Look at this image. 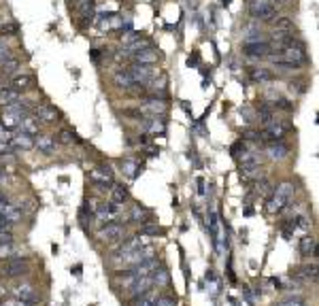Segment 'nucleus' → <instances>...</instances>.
<instances>
[{"mask_svg":"<svg viewBox=\"0 0 319 306\" xmlns=\"http://www.w3.org/2000/svg\"><path fill=\"white\" fill-rule=\"evenodd\" d=\"M296 183L294 181H283V183H279L273 194H270V198H268V210L270 213H283V210L290 206L292 200H294V196H296Z\"/></svg>","mask_w":319,"mask_h":306,"instance_id":"1","label":"nucleus"},{"mask_svg":"<svg viewBox=\"0 0 319 306\" xmlns=\"http://www.w3.org/2000/svg\"><path fill=\"white\" fill-rule=\"evenodd\" d=\"M262 128L264 130L260 132V143L262 140H264V143H273V140H283L287 136V132L292 130V125L275 117V119H270L266 125H262Z\"/></svg>","mask_w":319,"mask_h":306,"instance_id":"2","label":"nucleus"},{"mask_svg":"<svg viewBox=\"0 0 319 306\" xmlns=\"http://www.w3.org/2000/svg\"><path fill=\"white\" fill-rule=\"evenodd\" d=\"M122 213H124V204H117V202H113V200L98 202V206H96V213H94V219H96V221H98L100 225H105V223H111V221H117Z\"/></svg>","mask_w":319,"mask_h":306,"instance_id":"3","label":"nucleus"},{"mask_svg":"<svg viewBox=\"0 0 319 306\" xmlns=\"http://www.w3.org/2000/svg\"><path fill=\"white\" fill-rule=\"evenodd\" d=\"M249 15L255 21H273L277 15V6H273L268 0H249Z\"/></svg>","mask_w":319,"mask_h":306,"instance_id":"4","label":"nucleus"},{"mask_svg":"<svg viewBox=\"0 0 319 306\" xmlns=\"http://www.w3.org/2000/svg\"><path fill=\"white\" fill-rule=\"evenodd\" d=\"M90 181L96 183L100 192H109L111 185L115 183V175H113V168L111 166H96L90 170Z\"/></svg>","mask_w":319,"mask_h":306,"instance_id":"5","label":"nucleus"},{"mask_svg":"<svg viewBox=\"0 0 319 306\" xmlns=\"http://www.w3.org/2000/svg\"><path fill=\"white\" fill-rule=\"evenodd\" d=\"M98 238L102 242H122L126 238V225L124 223H117V221L105 223L98 230Z\"/></svg>","mask_w":319,"mask_h":306,"instance_id":"6","label":"nucleus"},{"mask_svg":"<svg viewBox=\"0 0 319 306\" xmlns=\"http://www.w3.org/2000/svg\"><path fill=\"white\" fill-rule=\"evenodd\" d=\"M243 53L251 60H266L270 53H273V45L266 43L264 38L255 43H243Z\"/></svg>","mask_w":319,"mask_h":306,"instance_id":"7","label":"nucleus"},{"mask_svg":"<svg viewBox=\"0 0 319 306\" xmlns=\"http://www.w3.org/2000/svg\"><path fill=\"white\" fill-rule=\"evenodd\" d=\"M154 66L156 64H137V62H134L132 66H128V70H130L134 83L145 85V83H149L151 79H154V77H158V68H154Z\"/></svg>","mask_w":319,"mask_h":306,"instance_id":"8","label":"nucleus"},{"mask_svg":"<svg viewBox=\"0 0 319 306\" xmlns=\"http://www.w3.org/2000/svg\"><path fill=\"white\" fill-rule=\"evenodd\" d=\"M166 111H168V104H166L164 98H158V96H151L147 100H143L139 104V113L141 115H166Z\"/></svg>","mask_w":319,"mask_h":306,"instance_id":"9","label":"nucleus"},{"mask_svg":"<svg viewBox=\"0 0 319 306\" xmlns=\"http://www.w3.org/2000/svg\"><path fill=\"white\" fill-rule=\"evenodd\" d=\"M290 145L285 140H273V143H266L264 147V155L270 160V162H283L290 158Z\"/></svg>","mask_w":319,"mask_h":306,"instance_id":"10","label":"nucleus"},{"mask_svg":"<svg viewBox=\"0 0 319 306\" xmlns=\"http://www.w3.org/2000/svg\"><path fill=\"white\" fill-rule=\"evenodd\" d=\"M141 130L147 134H164L166 132V115H145L141 119Z\"/></svg>","mask_w":319,"mask_h":306,"instance_id":"11","label":"nucleus"},{"mask_svg":"<svg viewBox=\"0 0 319 306\" xmlns=\"http://www.w3.org/2000/svg\"><path fill=\"white\" fill-rule=\"evenodd\" d=\"M34 117L41 123L51 125V123H55V121L60 119V111L53 104H49V102H43V104H36L34 106Z\"/></svg>","mask_w":319,"mask_h":306,"instance_id":"12","label":"nucleus"},{"mask_svg":"<svg viewBox=\"0 0 319 306\" xmlns=\"http://www.w3.org/2000/svg\"><path fill=\"white\" fill-rule=\"evenodd\" d=\"M28 272V257H9L4 266V277L6 279H17Z\"/></svg>","mask_w":319,"mask_h":306,"instance_id":"13","label":"nucleus"},{"mask_svg":"<svg viewBox=\"0 0 319 306\" xmlns=\"http://www.w3.org/2000/svg\"><path fill=\"white\" fill-rule=\"evenodd\" d=\"M55 147H58V140L53 138V134H36L34 136V149L43 155H53Z\"/></svg>","mask_w":319,"mask_h":306,"instance_id":"14","label":"nucleus"},{"mask_svg":"<svg viewBox=\"0 0 319 306\" xmlns=\"http://www.w3.org/2000/svg\"><path fill=\"white\" fill-rule=\"evenodd\" d=\"M13 298H19V300L30 302V304H38V302H41V296H38L36 289L32 287V285H28V283L13 287Z\"/></svg>","mask_w":319,"mask_h":306,"instance_id":"15","label":"nucleus"},{"mask_svg":"<svg viewBox=\"0 0 319 306\" xmlns=\"http://www.w3.org/2000/svg\"><path fill=\"white\" fill-rule=\"evenodd\" d=\"M132 60L137 62V64H158L160 53H158V49H154L151 45H147V47H143V49L134 51V53H132Z\"/></svg>","mask_w":319,"mask_h":306,"instance_id":"16","label":"nucleus"},{"mask_svg":"<svg viewBox=\"0 0 319 306\" xmlns=\"http://www.w3.org/2000/svg\"><path fill=\"white\" fill-rule=\"evenodd\" d=\"M119 166H122V172H124V177L126 179H130V181H134V179H139L141 177V172H143V164L139 160H134V158H126L119 162Z\"/></svg>","mask_w":319,"mask_h":306,"instance_id":"17","label":"nucleus"},{"mask_svg":"<svg viewBox=\"0 0 319 306\" xmlns=\"http://www.w3.org/2000/svg\"><path fill=\"white\" fill-rule=\"evenodd\" d=\"M249 79L255 83V85H268L275 81V73L270 68H262V66H255V68H249Z\"/></svg>","mask_w":319,"mask_h":306,"instance_id":"18","label":"nucleus"},{"mask_svg":"<svg viewBox=\"0 0 319 306\" xmlns=\"http://www.w3.org/2000/svg\"><path fill=\"white\" fill-rule=\"evenodd\" d=\"M11 147L15 151H30V149H34V136L26 134V132H17L11 136Z\"/></svg>","mask_w":319,"mask_h":306,"instance_id":"19","label":"nucleus"},{"mask_svg":"<svg viewBox=\"0 0 319 306\" xmlns=\"http://www.w3.org/2000/svg\"><path fill=\"white\" fill-rule=\"evenodd\" d=\"M149 217H151V210L143 204H132L130 208V215H128V223H149Z\"/></svg>","mask_w":319,"mask_h":306,"instance_id":"20","label":"nucleus"},{"mask_svg":"<svg viewBox=\"0 0 319 306\" xmlns=\"http://www.w3.org/2000/svg\"><path fill=\"white\" fill-rule=\"evenodd\" d=\"M158 268H160V260H158V255H156V257H151V260H145V262H141L137 266H132L130 272L137 274V277L141 279V277H149V274L154 272V270H158Z\"/></svg>","mask_w":319,"mask_h":306,"instance_id":"21","label":"nucleus"},{"mask_svg":"<svg viewBox=\"0 0 319 306\" xmlns=\"http://www.w3.org/2000/svg\"><path fill=\"white\" fill-rule=\"evenodd\" d=\"M113 83L117 85L119 90H132L134 85H137L132 81V75H130V70L128 68H117L115 70L113 73Z\"/></svg>","mask_w":319,"mask_h":306,"instance_id":"22","label":"nucleus"},{"mask_svg":"<svg viewBox=\"0 0 319 306\" xmlns=\"http://www.w3.org/2000/svg\"><path fill=\"white\" fill-rule=\"evenodd\" d=\"M41 121L36 119L34 115H23V119H21V123H19V132H26V134H32V136H36V134H41Z\"/></svg>","mask_w":319,"mask_h":306,"instance_id":"23","label":"nucleus"},{"mask_svg":"<svg viewBox=\"0 0 319 306\" xmlns=\"http://www.w3.org/2000/svg\"><path fill=\"white\" fill-rule=\"evenodd\" d=\"M11 88L21 92V94L28 92L34 88V77L32 75H15V77H11Z\"/></svg>","mask_w":319,"mask_h":306,"instance_id":"24","label":"nucleus"},{"mask_svg":"<svg viewBox=\"0 0 319 306\" xmlns=\"http://www.w3.org/2000/svg\"><path fill=\"white\" fill-rule=\"evenodd\" d=\"M109 192H111V200L117 202V204H126L128 200H130V190L122 183H113Z\"/></svg>","mask_w":319,"mask_h":306,"instance_id":"25","label":"nucleus"},{"mask_svg":"<svg viewBox=\"0 0 319 306\" xmlns=\"http://www.w3.org/2000/svg\"><path fill=\"white\" fill-rule=\"evenodd\" d=\"M0 66H2V68H0V75L15 77V75H19V70H21V60L19 58H9L6 62H2Z\"/></svg>","mask_w":319,"mask_h":306,"instance_id":"26","label":"nucleus"},{"mask_svg":"<svg viewBox=\"0 0 319 306\" xmlns=\"http://www.w3.org/2000/svg\"><path fill=\"white\" fill-rule=\"evenodd\" d=\"M238 175H241V179L245 183H253V181H260L262 172H260V164L258 166H241L238 168Z\"/></svg>","mask_w":319,"mask_h":306,"instance_id":"27","label":"nucleus"},{"mask_svg":"<svg viewBox=\"0 0 319 306\" xmlns=\"http://www.w3.org/2000/svg\"><path fill=\"white\" fill-rule=\"evenodd\" d=\"M4 221L9 223L11 227L15 225V223H19L21 221V217H23V210H21V206H17V204H9L6 206V210H4Z\"/></svg>","mask_w":319,"mask_h":306,"instance_id":"28","label":"nucleus"},{"mask_svg":"<svg viewBox=\"0 0 319 306\" xmlns=\"http://www.w3.org/2000/svg\"><path fill=\"white\" fill-rule=\"evenodd\" d=\"M19 98H21V92L13 90L11 85H2V88H0V104H2V106L11 104V102L19 100Z\"/></svg>","mask_w":319,"mask_h":306,"instance_id":"29","label":"nucleus"},{"mask_svg":"<svg viewBox=\"0 0 319 306\" xmlns=\"http://www.w3.org/2000/svg\"><path fill=\"white\" fill-rule=\"evenodd\" d=\"M151 281H154V287L162 289V287H166V285L170 283V272L166 270V268H162V266H160L158 270L151 272Z\"/></svg>","mask_w":319,"mask_h":306,"instance_id":"30","label":"nucleus"},{"mask_svg":"<svg viewBox=\"0 0 319 306\" xmlns=\"http://www.w3.org/2000/svg\"><path fill=\"white\" fill-rule=\"evenodd\" d=\"M21 119H23V115H21V113L4 111V113H2V123H0V125H4V128H9V130H15V128H19Z\"/></svg>","mask_w":319,"mask_h":306,"instance_id":"31","label":"nucleus"},{"mask_svg":"<svg viewBox=\"0 0 319 306\" xmlns=\"http://www.w3.org/2000/svg\"><path fill=\"white\" fill-rule=\"evenodd\" d=\"M255 119H260L262 125H266L270 119H275V108L270 106V102H264V104H260L258 113H255Z\"/></svg>","mask_w":319,"mask_h":306,"instance_id":"32","label":"nucleus"},{"mask_svg":"<svg viewBox=\"0 0 319 306\" xmlns=\"http://www.w3.org/2000/svg\"><path fill=\"white\" fill-rule=\"evenodd\" d=\"M158 298H160L158 287H151L147 294H143V296L139 298V300H134V306H156Z\"/></svg>","mask_w":319,"mask_h":306,"instance_id":"33","label":"nucleus"},{"mask_svg":"<svg viewBox=\"0 0 319 306\" xmlns=\"http://www.w3.org/2000/svg\"><path fill=\"white\" fill-rule=\"evenodd\" d=\"M315 249H317V238L315 236H302L300 238V253L309 257V255H315Z\"/></svg>","mask_w":319,"mask_h":306,"instance_id":"34","label":"nucleus"},{"mask_svg":"<svg viewBox=\"0 0 319 306\" xmlns=\"http://www.w3.org/2000/svg\"><path fill=\"white\" fill-rule=\"evenodd\" d=\"M275 32H283V34H294V21L290 17H275Z\"/></svg>","mask_w":319,"mask_h":306,"instance_id":"35","label":"nucleus"},{"mask_svg":"<svg viewBox=\"0 0 319 306\" xmlns=\"http://www.w3.org/2000/svg\"><path fill=\"white\" fill-rule=\"evenodd\" d=\"M55 140H58V143H62V145H73V143H77V134H75V132H70V130H66V128H62L60 130V134H58V138H55Z\"/></svg>","mask_w":319,"mask_h":306,"instance_id":"36","label":"nucleus"},{"mask_svg":"<svg viewBox=\"0 0 319 306\" xmlns=\"http://www.w3.org/2000/svg\"><path fill=\"white\" fill-rule=\"evenodd\" d=\"M160 234H162V227H160V225L143 223L141 230H139V236H160Z\"/></svg>","mask_w":319,"mask_h":306,"instance_id":"37","label":"nucleus"},{"mask_svg":"<svg viewBox=\"0 0 319 306\" xmlns=\"http://www.w3.org/2000/svg\"><path fill=\"white\" fill-rule=\"evenodd\" d=\"M149 90H151V92H156V94H158V92H160V94H164V92H166V77L162 75V77H160V81L154 77V79L149 81Z\"/></svg>","mask_w":319,"mask_h":306,"instance_id":"38","label":"nucleus"},{"mask_svg":"<svg viewBox=\"0 0 319 306\" xmlns=\"http://www.w3.org/2000/svg\"><path fill=\"white\" fill-rule=\"evenodd\" d=\"M300 277L317 281V266H305V268H300Z\"/></svg>","mask_w":319,"mask_h":306,"instance_id":"39","label":"nucleus"},{"mask_svg":"<svg viewBox=\"0 0 319 306\" xmlns=\"http://www.w3.org/2000/svg\"><path fill=\"white\" fill-rule=\"evenodd\" d=\"M13 242V230L11 227H0V245Z\"/></svg>","mask_w":319,"mask_h":306,"instance_id":"40","label":"nucleus"},{"mask_svg":"<svg viewBox=\"0 0 319 306\" xmlns=\"http://www.w3.org/2000/svg\"><path fill=\"white\" fill-rule=\"evenodd\" d=\"M290 92L294 94H305L307 92V81H290Z\"/></svg>","mask_w":319,"mask_h":306,"instance_id":"41","label":"nucleus"},{"mask_svg":"<svg viewBox=\"0 0 319 306\" xmlns=\"http://www.w3.org/2000/svg\"><path fill=\"white\" fill-rule=\"evenodd\" d=\"M94 6H96V0H79L77 9L81 11V13H92Z\"/></svg>","mask_w":319,"mask_h":306,"instance_id":"42","label":"nucleus"},{"mask_svg":"<svg viewBox=\"0 0 319 306\" xmlns=\"http://www.w3.org/2000/svg\"><path fill=\"white\" fill-rule=\"evenodd\" d=\"M9 58H13V53H11V47L6 45L4 41L0 43V64H2V62H6Z\"/></svg>","mask_w":319,"mask_h":306,"instance_id":"43","label":"nucleus"},{"mask_svg":"<svg viewBox=\"0 0 319 306\" xmlns=\"http://www.w3.org/2000/svg\"><path fill=\"white\" fill-rule=\"evenodd\" d=\"M156 306H177V298H170V296H160Z\"/></svg>","mask_w":319,"mask_h":306,"instance_id":"44","label":"nucleus"},{"mask_svg":"<svg viewBox=\"0 0 319 306\" xmlns=\"http://www.w3.org/2000/svg\"><path fill=\"white\" fill-rule=\"evenodd\" d=\"M277 306H307V304H305V300H302V298H287V300L279 302Z\"/></svg>","mask_w":319,"mask_h":306,"instance_id":"45","label":"nucleus"},{"mask_svg":"<svg viewBox=\"0 0 319 306\" xmlns=\"http://www.w3.org/2000/svg\"><path fill=\"white\" fill-rule=\"evenodd\" d=\"M241 117H245L247 123H253V121H255V113H253L251 106H243V108H241Z\"/></svg>","mask_w":319,"mask_h":306,"instance_id":"46","label":"nucleus"},{"mask_svg":"<svg viewBox=\"0 0 319 306\" xmlns=\"http://www.w3.org/2000/svg\"><path fill=\"white\" fill-rule=\"evenodd\" d=\"M11 136L13 132L9 128H4V125H0V143H11Z\"/></svg>","mask_w":319,"mask_h":306,"instance_id":"47","label":"nucleus"},{"mask_svg":"<svg viewBox=\"0 0 319 306\" xmlns=\"http://www.w3.org/2000/svg\"><path fill=\"white\" fill-rule=\"evenodd\" d=\"M2 306H36V304H30V302H23L19 298H11V300H6Z\"/></svg>","mask_w":319,"mask_h":306,"instance_id":"48","label":"nucleus"},{"mask_svg":"<svg viewBox=\"0 0 319 306\" xmlns=\"http://www.w3.org/2000/svg\"><path fill=\"white\" fill-rule=\"evenodd\" d=\"M9 198H6V196L2 194V192H0V217H2L4 215V210H6V206H9Z\"/></svg>","mask_w":319,"mask_h":306,"instance_id":"49","label":"nucleus"},{"mask_svg":"<svg viewBox=\"0 0 319 306\" xmlns=\"http://www.w3.org/2000/svg\"><path fill=\"white\" fill-rule=\"evenodd\" d=\"M268 2L273 4V6H277V9H279V6H287V4L292 2V0H268Z\"/></svg>","mask_w":319,"mask_h":306,"instance_id":"50","label":"nucleus"},{"mask_svg":"<svg viewBox=\"0 0 319 306\" xmlns=\"http://www.w3.org/2000/svg\"><path fill=\"white\" fill-rule=\"evenodd\" d=\"M243 294H245V298H247V302L253 304V298H251V294H249V287H243Z\"/></svg>","mask_w":319,"mask_h":306,"instance_id":"51","label":"nucleus"},{"mask_svg":"<svg viewBox=\"0 0 319 306\" xmlns=\"http://www.w3.org/2000/svg\"><path fill=\"white\" fill-rule=\"evenodd\" d=\"M198 194H204V179H198Z\"/></svg>","mask_w":319,"mask_h":306,"instance_id":"52","label":"nucleus"},{"mask_svg":"<svg viewBox=\"0 0 319 306\" xmlns=\"http://www.w3.org/2000/svg\"><path fill=\"white\" fill-rule=\"evenodd\" d=\"M4 179H6V172H4V168H2V166H0V185L4 183Z\"/></svg>","mask_w":319,"mask_h":306,"instance_id":"53","label":"nucleus"},{"mask_svg":"<svg viewBox=\"0 0 319 306\" xmlns=\"http://www.w3.org/2000/svg\"><path fill=\"white\" fill-rule=\"evenodd\" d=\"M196 62H198V56H196V53H194V58H189V60H187V64L191 66V64H196Z\"/></svg>","mask_w":319,"mask_h":306,"instance_id":"54","label":"nucleus"},{"mask_svg":"<svg viewBox=\"0 0 319 306\" xmlns=\"http://www.w3.org/2000/svg\"><path fill=\"white\" fill-rule=\"evenodd\" d=\"M230 2H232V0H223V4H230Z\"/></svg>","mask_w":319,"mask_h":306,"instance_id":"55","label":"nucleus"},{"mask_svg":"<svg viewBox=\"0 0 319 306\" xmlns=\"http://www.w3.org/2000/svg\"><path fill=\"white\" fill-rule=\"evenodd\" d=\"M0 296H2V287H0Z\"/></svg>","mask_w":319,"mask_h":306,"instance_id":"56","label":"nucleus"},{"mask_svg":"<svg viewBox=\"0 0 319 306\" xmlns=\"http://www.w3.org/2000/svg\"><path fill=\"white\" fill-rule=\"evenodd\" d=\"M0 306H2V304H0Z\"/></svg>","mask_w":319,"mask_h":306,"instance_id":"57","label":"nucleus"}]
</instances>
